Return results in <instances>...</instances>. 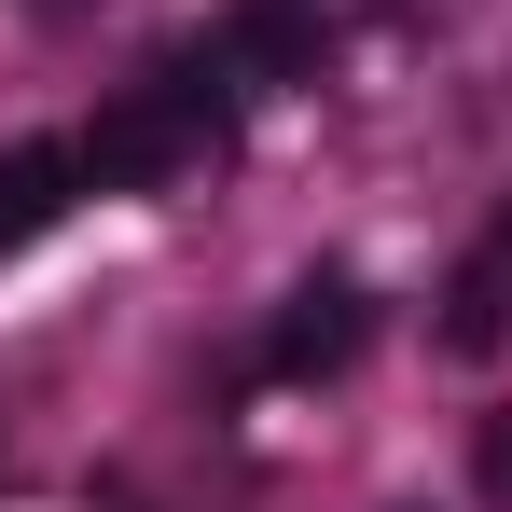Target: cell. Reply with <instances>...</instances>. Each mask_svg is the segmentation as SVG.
Masks as SVG:
<instances>
[{
    "label": "cell",
    "mask_w": 512,
    "mask_h": 512,
    "mask_svg": "<svg viewBox=\"0 0 512 512\" xmlns=\"http://www.w3.org/2000/svg\"><path fill=\"white\" fill-rule=\"evenodd\" d=\"M222 125H236V70H222V56L194 42V56H167L153 84L125 97V111H97L84 167H97V194H139V180L208 167V153H222Z\"/></svg>",
    "instance_id": "1"
},
{
    "label": "cell",
    "mask_w": 512,
    "mask_h": 512,
    "mask_svg": "<svg viewBox=\"0 0 512 512\" xmlns=\"http://www.w3.org/2000/svg\"><path fill=\"white\" fill-rule=\"evenodd\" d=\"M208 56L236 70V97H263V84H319L333 14H319V0H236V14L208 28Z\"/></svg>",
    "instance_id": "2"
},
{
    "label": "cell",
    "mask_w": 512,
    "mask_h": 512,
    "mask_svg": "<svg viewBox=\"0 0 512 512\" xmlns=\"http://www.w3.org/2000/svg\"><path fill=\"white\" fill-rule=\"evenodd\" d=\"M360 333H374L360 277H305V291L277 305V333L250 346V374H277V388H305V374H346V360H360Z\"/></svg>",
    "instance_id": "3"
},
{
    "label": "cell",
    "mask_w": 512,
    "mask_h": 512,
    "mask_svg": "<svg viewBox=\"0 0 512 512\" xmlns=\"http://www.w3.org/2000/svg\"><path fill=\"white\" fill-rule=\"evenodd\" d=\"M84 194H97L84 139H28V153H0V263L28 250V236H56V222H70Z\"/></svg>",
    "instance_id": "4"
},
{
    "label": "cell",
    "mask_w": 512,
    "mask_h": 512,
    "mask_svg": "<svg viewBox=\"0 0 512 512\" xmlns=\"http://www.w3.org/2000/svg\"><path fill=\"white\" fill-rule=\"evenodd\" d=\"M443 346H457V360H499V346H512V208L471 236V263H457V291H443Z\"/></svg>",
    "instance_id": "5"
},
{
    "label": "cell",
    "mask_w": 512,
    "mask_h": 512,
    "mask_svg": "<svg viewBox=\"0 0 512 512\" xmlns=\"http://www.w3.org/2000/svg\"><path fill=\"white\" fill-rule=\"evenodd\" d=\"M485 485H499V499H512V429H485Z\"/></svg>",
    "instance_id": "6"
}]
</instances>
